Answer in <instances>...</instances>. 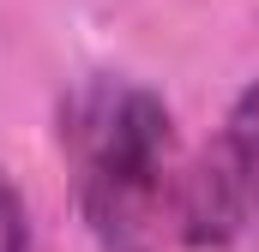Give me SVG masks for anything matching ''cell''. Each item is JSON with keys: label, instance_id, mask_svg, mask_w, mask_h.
Wrapping results in <instances>:
<instances>
[{"label": "cell", "instance_id": "cell-3", "mask_svg": "<svg viewBox=\"0 0 259 252\" xmlns=\"http://www.w3.org/2000/svg\"><path fill=\"white\" fill-rule=\"evenodd\" d=\"M0 252H30V204L6 168H0Z\"/></svg>", "mask_w": 259, "mask_h": 252}, {"label": "cell", "instance_id": "cell-1", "mask_svg": "<svg viewBox=\"0 0 259 252\" xmlns=\"http://www.w3.org/2000/svg\"><path fill=\"white\" fill-rule=\"evenodd\" d=\"M55 138L97 252H163L187 174L169 102L139 78L91 72L61 96Z\"/></svg>", "mask_w": 259, "mask_h": 252}, {"label": "cell", "instance_id": "cell-2", "mask_svg": "<svg viewBox=\"0 0 259 252\" xmlns=\"http://www.w3.org/2000/svg\"><path fill=\"white\" fill-rule=\"evenodd\" d=\"M253 222H259V78L229 102L223 132L181 174L175 240H187V246H229Z\"/></svg>", "mask_w": 259, "mask_h": 252}]
</instances>
